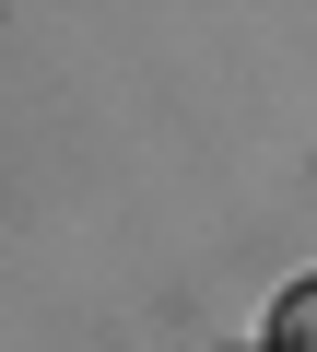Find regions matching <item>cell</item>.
Wrapping results in <instances>:
<instances>
[{"label": "cell", "instance_id": "1", "mask_svg": "<svg viewBox=\"0 0 317 352\" xmlns=\"http://www.w3.org/2000/svg\"><path fill=\"white\" fill-rule=\"evenodd\" d=\"M259 352H317V282H294L282 305H270V340Z\"/></svg>", "mask_w": 317, "mask_h": 352}]
</instances>
